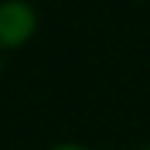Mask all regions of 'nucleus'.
<instances>
[{"label": "nucleus", "instance_id": "f257e3e1", "mask_svg": "<svg viewBox=\"0 0 150 150\" xmlns=\"http://www.w3.org/2000/svg\"><path fill=\"white\" fill-rule=\"evenodd\" d=\"M34 31V10L24 0H7L0 4V45L4 48H17L24 45Z\"/></svg>", "mask_w": 150, "mask_h": 150}, {"label": "nucleus", "instance_id": "f03ea898", "mask_svg": "<svg viewBox=\"0 0 150 150\" xmlns=\"http://www.w3.org/2000/svg\"><path fill=\"white\" fill-rule=\"evenodd\" d=\"M55 150H82V147H55Z\"/></svg>", "mask_w": 150, "mask_h": 150}]
</instances>
